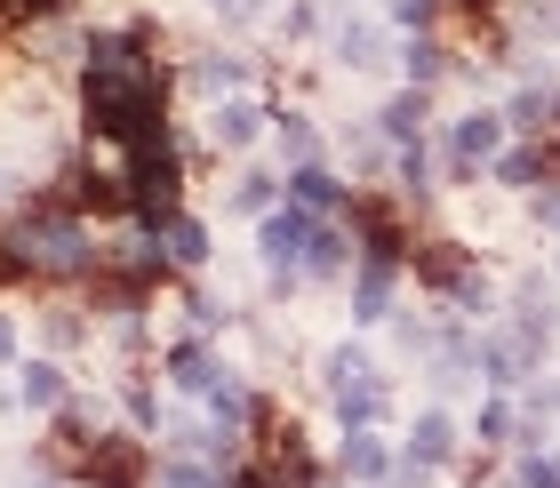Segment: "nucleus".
I'll use <instances>...</instances> for the list:
<instances>
[{"mask_svg":"<svg viewBox=\"0 0 560 488\" xmlns=\"http://www.w3.org/2000/svg\"><path fill=\"white\" fill-rule=\"evenodd\" d=\"M129 200H137L144 233H161V224L176 217V200H185V152H176L168 128H152V137L129 144Z\"/></svg>","mask_w":560,"mask_h":488,"instance_id":"1","label":"nucleus"},{"mask_svg":"<svg viewBox=\"0 0 560 488\" xmlns=\"http://www.w3.org/2000/svg\"><path fill=\"white\" fill-rule=\"evenodd\" d=\"M504 152V113H465V120H448V185H472V169H489Z\"/></svg>","mask_w":560,"mask_h":488,"instance_id":"2","label":"nucleus"},{"mask_svg":"<svg viewBox=\"0 0 560 488\" xmlns=\"http://www.w3.org/2000/svg\"><path fill=\"white\" fill-rule=\"evenodd\" d=\"M313 224H320V217H313V209H296V200H280V209H265V217H257V248H265L272 280L304 265V241H313Z\"/></svg>","mask_w":560,"mask_h":488,"instance_id":"3","label":"nucleus"},{"mask_svg":"<svg viewBox=\"0 0 560 488\" xmlns=\"http://www.w3.org/2000/svg\"><path fill=\"white\" fill-rule=\"evenodd\" d=\"M400 272L409 265H393V256H361V272H352V321H393Z\"/></svg>","mask_w":560,"mask_h":488,"instance_id":"4","label":"nucleus"},{"mask_svg":"<svg viewBox=\"0 0 560 488\" xmlns=\"http://www.w3.org/2000/svg\"><path fill=\"white\" fill-rule=\"evenodd\" d=\"M81 480L89 488H137L144 480V441H89Z\"/></svg>","mask_w":560,"mask_h":488,"instance_id":"5","label":"nucleus"},{"mask_svg":"<svg viewBox=\"0 0 560 488\" xmlns=\"http://www.w3.org/2000/svg\"><path fill=\"white\" fill-rule=\"evenodd\" d=\"M352 256H361V241H352V224H337V217H320L313 224V241H304V272L313 280H337Z\"/></svg>","mask_w":560,"mask_h":488,"instance_id":"6","label":"nucleus"},{"mask_svg":"<svg viewBox=\"0 0 560 488\" xmlns=\"http://www.w3.org/2000/svg\"><path fill=\"white\" fill-rule=\"evenodd\" d=\"M489 176L504 193H528V185H552V152L545 144H504L497 161H489Z\"/></svg>","mask_w":560,"mask_h":488,"instance_id":"7","label":"nucleus"},{"mask_svg":"<svg viewBox=\"0 0 560 488\" xmlns=\"http://www.w3.org/2000/svg\"><path fill=\"white\" fill-rule=\"evenodd\" d=\"M289 200L296 209H313V217H328V209H352V193L328 176L320 161H304V169H289Z\"/></svg>","mask_w":560,"mask_h":488,"instance_id":"8","label":"nucleus"},{"mask_svg":"<svg viewBox=\"0 0 560 488\" xmlns=\"http://www.w3.org/2000/svg\"><path fill=\"white\" fill-rule=\"evenodd\" d=\"M409 456H417V465H432V473L456 456V417H448V408H424V417L409 425Z\"/></svg>","mask_w":560,"mask_h":488,"instance_id":"9","label":"nucleus"},{"mask_svg":"<svg viewBox=\"0 0 560 488\" xmlns=\"http://www.w3.org/2000/svg\"><path fill=\"white\" fill-rule=\"evenodd\" d=\"M168 369H176V393H200V400H209L217 384L233 376V369H224L209 345H176V352H168Z\"/></svg>","mask_w":560,"mask_h":488,"instance_id":"10","label":"nucleus"},{"mask_svg":"<svg viewBox=\"0 0 560 488\" xmlns=\"http://www.w3.org/2000/svg\"><path fill=\"white\" fill-rule=\"evenodd\" d=\"M337 473H345V480H393V449L376 441V432H345Z\"/></svg>","mask_w":560,"mask_h":488,"instance_id":"11","label":"nucleus"},{"mask_svg":"<svg viewBox=\"0 0 560 488\" xmlns=\"http://www.w3.org/2000/svg\"><path fill=\"white\" fill-rule=\"evenodd\" d=\"M265 137V113L248 105V96H233V105H217V120H209V144H224V152H248Z\"/></svg>","mask_w":560,"mask_h":488,"instance_id":"12","label":"nucleus"},{"mask_svg":"<svg viewBox=\"0 0 560 488\" xmlns=\"http://www.w3.org/2000/svg\"><path fill=\"white\" fill-rule=\"evenodd\" d=\"M161 256H168V265H209V224H200V217H185V209H176L168 224H161Z\"/></svg>","mask_w":560,"mask_h":488,"instance_id":"13","label":"nucleus"},{"mask_svg":"<svg viewBox=\"0 0 560 488\" xmlns=\"http://www.w3.org/2000/svg\"><path fill=\"white\" fill-rule=\"evenodd\" d=\"M552 105H560L552 89H521L513 105H504V128H521L528 144H545V137H552Z\"/></svg>","mask_w":560,"mask_h":488,"instance_id":"14","label":"nucleus"},{"mask_svg":"<svg viewBox=\"0 0 560 488\" xmlns=\"http://www.w3.org/2000/svg\"><path fill=\"white\" fill-rule=\"evenodd\" d=\"M424 105H432V89H400L393 105L376 113V120H385V137H393V144H409V137H424Z\"/></svg>","mask_w":560,"mask_h":488,"instance_id":"15","label":"nucleus"},{"mask_svg":"<svg viewBox=\"0 0 560 488\" xmlns=\"http://www.w3.org/2000/svg\"><path fill=\"white\" fill-rule=\"evenodd\" d=\"M16 400L24 408H65V369L57 361H33V369L16 376Z\"/></svg>","mask_w":560,"mask_h":488,"instance_id":"16","label":"nucleus"},{"mask_svg":"<svg viewBox=\"0 0 560 488\" xmlns=\"http://www.w3.org/2000/svg\"><path fill=\"white\" fill-rule=\"evenodd\" d=\"M337 417H345V432H369L376 417H385V384H352V393H337Z\"/></svg>","mask_w":560,"mask_h":488,"instance_id":"17","label":"nucleus"},{"mask_svg":"<svg viewBox=\"0 0 560 488\" xmlns=\"http://www.w3.org/2000/svg\"><path fill=\"white\" fill-rule=\"evenodd\" d=\"M241 81H248L241 57H192V89H200V96H233Z\"/></svg>","mask_w":560,"mask_h":488,"instance_id":"18","label":"nucleus"},{"mask_svg":"<svg viewBox=\"0 0 560 488\" xmlns=\"http://www.w3.org/2000/svg\"><path fill=\"white\" fill-rule=\"evenodd\" d=\"M400 57H409V89H432V81H441V72H448V48L432 40V33H417L409 48H400Z\"/></svg>","mask_w":560,"mask_h":488,"instance_id":"19","label":"nucleus"},{"mask_svg":"<svg viewBox=\"0 0 560 488\" xmlns=\"http://www.w3.org/2000/svg\"><path fill=\"white\" fill-rule=\"evenodd\" d=\"M337 57H345L352 72H369V65H376V33H369V24H337Z\"/></svg>","mask_w":560,"mask_h":488,"instance_id":"20","label":"nucleus"},{"mask_svg":"<svg viewBox=\"0 0 560 488\" xmlns=\"http://www.w3.org/2000/svg\"><path fill=\"white\" fill-rule=\"evenodd\" d=\"M385 16L409 24V33H432V24H441V0H385Z\"/></svg>","mask_w":560,"mask_h":488,"instance_id":"21","label":"nucleus"},{"mask_svg":"<svg viewBox=\"0 0 560 488\" xmlns=\"http://www.w3.org/2000/svg\"><path fill=\"white\" fill-rule=\"evenodd\" d=\"M280 152H289L296 169L313 161V128H304V113H280Z\"/></svg>","mask_w":560,"mask_h":488,"instance_id":"22","label":"nucleus"},{"mask_svg":"<svg viewBox=\"0 0 560 488\" xmlns=\"http://www.w3.org/2000/svg\"><path fill=\"white\" fill-rule=\"evenodd\" d=\"M352 384H369V361L361 352H328V393H352Z\"/></svg>","mask_w":560,"mask_h":488,"instance_id":"23","label":"nucleus"},{"mask_svg":"<svg viewBox=\"0 0 560 488\" xmlns=\"http://www.w3.org/2000/svg\"><path fill=\"white\" fill-rule=\"evenodd\" d=\"M233 209L265 217V209H272V176H241V185H233Z\"/></svg>","mask_w":560,"mask_h":488,"instance_id":"24","label":"nucleus"},{"mask_svg":"<svg viewBox=\"0 0 560 488\" xmlns=\"http://www.w3.org/2000/svg\"><path fill=\"white\" fill-rule=\"evenodd\" d=\"M504 432H513V408H480V441H489V449H504Z\"/></svg>","mask_w":560,"mask_h":488,"instance_id":"25","label":"nucleus"},{"mask_svg":"<svg viewBox=\"0 0 560 488\" xmlns=\"http://www.w3.org/2000/svg\"><path fill=\"white\" fill-rule=\"evenodd\" d=\"M537 224H552V233H560V185H552V193H537Z\"/></svg>","mask_w":560,"mask_h":488,"instance_id":"26","label":"nucleus"},{"mask_svg":"<svg viewBox=\"0 0 560 488\" xmlns=\"http://www.w3.org/2000/svg\"><path fill=\"white\" fill-rule=\"evenodd\" d=\"M0 361H16V321L0 313Z\"/></svg>","mask_w":560,"mask_h":488,"instance_id":"27","label":"nucleus"}]
</instances>
